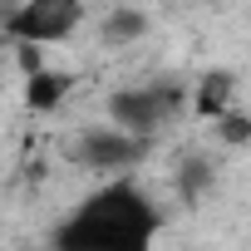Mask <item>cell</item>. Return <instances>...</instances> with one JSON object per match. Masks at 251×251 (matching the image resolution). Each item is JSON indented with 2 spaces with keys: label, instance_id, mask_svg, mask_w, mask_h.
<instances>
[{
  "label": "cell",
  "instance_id": "5",
  "mask_svg": "<svg viewBox=\"0 0 251 251\" xmlns=\"http://www.w3.org/2000/svg\"><path fill=\"white\" fill-rule=\"evenodd\" d=\"M231 94H236V79H231L226 69H212V74H202V84H197L192 103H197V113H202V118H222V113L231 108Z\"/></svg>",
  "mask_w": 251,
  "mask_h": 251
},
{
  "label": "cell",
  "instance_id": "4",
  "mask_svg": "<svg viewBox=\"0 0 251 251\" xmlns=\"http://www.w3.org/2000/svg\"><path fill=\"white\" fill-rule=\"evenodd\" d=\"M177 103H182V94H177L173 84H163V89L153 84V89H123V94H113V99H108V113H113L118 128H133V133L148 138Z\"/></svg>",
  "mask_w": 251,
  "mask_h": 251
},
{
  "label": "cell",
  "instance_id": "6",
  "mask_svg": "<svg viewBox=\"0 0 251 251\" xmlns=\"http://www.w3.org/2000/svg\"><path fill=\"white\" fill-rule=\"evenodd\" d=\"M64 94H69V74H54V69H35V74H25V103H30V108L50 113V108L64 103Z\"/></svg>",
  "mask_w": 251,
  "mask_h": 251
},
{
  "label": "cell",
  "instance_id": "2",
  "mask_svg": "<svg viewBox=\"0 0 251 251\" xmlns=\"http://www.w3.org/2000/svg\"><path fill=\"white\" fill-rule=\"evenodd\" d=\"M84 20V0H25V5L5 20L10 40H35V45H59L74 35Z\"/></svg>",
  "mask_w": 251,
  "mask_h": 251
},
{
  "label": "cell",
  "instance_id": "1",
  "mask_svg": "<svg viewBox=\"0 0 251 251\" xmlns=\"http://www.w3.org/2000/svg\"><path fill=\"white\" fill-rule=\"evenodd\" d=\"M153 236H158V207L128 177L99 187L54 226V246L64 251H143Z\"/></svg>",
  "mask_w": 251,
  "mask_h": 251
},
{
  "label": "cell",
  "instance_id": "10",
  "mask_svg": "<svg viewBox=\"0 0 251 251\" xmlns=\"http://www.w3.org/2000/svg\"><path fill=\"white\" fill-rule=\"evenodd\" d=\"M45 45H35V40H15V54H20V69L25 74H35V69H45V54H40Z\"/></svg>",
  "mask_w": 251,
  "mask_h": 251
},
{
  "label": "cell",
  "instance_id": "7",
  "mask_svg": "<svg viewBox=\"0 0 251 251\" xmlns=\"http://www.w3.org/2000/svg\"><path fill=\"white\" fill-rule=\"evenodd\" d=\"M148 30V20L138 15V10H113L108 20H103V40L108 45H128V40H138Z\"/></svg>",
  "mask_w": 251,
  "mask_h": 251
},
{
  "label": "cell",
  "instance_id": "9",
  "mask_svg": "<svg viewBox=\"0 0 251 251\" xmlns=\"http://www.w3.org/2000/svg\"><path fill=\"white\" fill-rule=\"evenodd\" d=\"M217 133H222L226 143H251V118H246V113H231V108H226V113L217 118Z\"/></svg>",
  "mask_w": 251,
  "mask_h": 251
},
{
  "label": "cell",
  "instance_id": "3",
  "mask_svg": "<svg viewBox=\"0 0 251 251\" xmlns=\"http://www.w3.org/2000/svg\"><path fill=\"white\" fill-rule=\"evenodd\" d=\"M148 153V143H143V133H133V128H89L79 143H74V158L84 163V168H94V173H128L138 158Z\"/></svg>",
  "mask_w": 251,
  "mask_h": 251
},
{
  "label": "cell",
  "instance_id": "8",
  "mask_svg": "<svg viewBox=\"0 0 251 251\" xmlns=\"http://www.w3.org/2000/svg\"><path fill=\"white\" fill-rule=\"evenodd\" d=\"M177 187H182V197H187V202H197V197L212 187V168H207L202 158H187V163H182V177H177Z\"/></svg>",
  "mask_w": 251,
  "mask_h": 251
}]
</instances>
